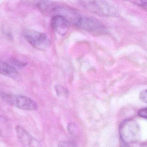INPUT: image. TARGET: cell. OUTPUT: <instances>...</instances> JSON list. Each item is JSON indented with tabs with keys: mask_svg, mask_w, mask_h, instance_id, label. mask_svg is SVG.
I'll return each mask as SVG.
<instances>
[{
	"mask_svg": "<svg viewBox=\"0 0 147 147\" xmlns=\"http://www.w3.org/2000/svg\"><path fill=\"white\" fill-rule=\"evenodd\" d=\"M83 8L94 14L104 17L116 16L118 14L116 7L108 1H79Z\"/></svg>",
	"mask_w": 147,
	"mask_h": 147,
	"instance_id": "cell-1",
	"label": "cell"
},
{
	"mask_svg": "<svg viewBox=\"0 0 147 147\" xmlns=\"http://www.w3.org/2000/svg\"><path fill=\"white\" fill-rule=\"evenodd\" d=\"M119 133L122 142L127 144L134 143L140 139V127L134 119H126L120 124Z\"/></svg>",
	"mask_w": 147,
	"mask_h": 147,
	"instance_id": "cell-2",
	"label": "cell"
},
{
	"mask_svg": "<svg viewBox=\"0 0 147 147\" xmlns=\"http://www.w3.org/2000/svg\"><path fill=\"white\" fill-rule=\"evenodd\" d=\"M0 97L5 102L19 109L26 111H35L37 104L30 98L24 95L2 93Z\"/></svg>",
	"mask_w": 147,
	"mask_h": 147,
	"instance_id": "cell-3",
	"label": "cell"
},
{
	"mask_svg": "<svg viewBox=\"0 0 147 147\" xmlns=\"http://www.w3.org/2000/svg\"><path fill=\"white\" fill-rule=\"evenodd\" d=\"M73 25L91 32L103 33L106 31L104 25L98 20L80 13L76 16Z\"/></svg>",
	"mask_w": 147,
	"mask_h": 147,
	"instance_id": "cell-4",
	"label": "cell"
},
{
	"mask_svg": "<svg viewBox=\"0 0 147 147\" xmlns=\"http://www.w3.org/2000/svg\"><path fill=\"white\" fill-rule=\"evenodd\" d=\"M23 36L26 41L34 48L44 50L51 45L49 38L45 33L31 30L23 31Z\"/></svg>",
	"mask_w": 147,
	"mask_h": 147,
	"instance_id": "cell-5",
	"label": "cell"
},
{
	"mask_svg": "<svg viewBox=\"0 0 147 147\" xmlns=\"http://www.w3.org/2000/svg\"><path fill=\"white\" fill-rule=\"evenodd\" d=\"M18 139L22 147H39L38 141L20 125L16 127Z\"/></svg>",
	"mask_w": 147,
	"mask_h": 147,
	"instance_id": "cell-6",
	"label": "cell"
},
{
	"mask_svg": "<svg viewBox=\"0 0 147 147\" xmlns=\"http://www.w3.org/2000/svg\"><path fill=\"white\" fill-rule=\"evenodd\" d=\"M52 29L56 33L64 36L67 33L70 24L64 17L61 15H55L51 21Z\"/></svg>",
	"mask_w": 147,
	"mask_h": 147,
	"instance_id": "cell-7",
	"label": "cell"
},
{
	"mask_svg": "<svg viewBox=\"0 0 147 147\" xmlns=\"http://www.w3.org/2000/svg\"><path fill=\"white\" fill-rule=\"evenodd\" d=\"M0 74L18 81L21 80V76L13 66L1 61H0Z\"/></svg>",
	"mask_w": 147,
	"mask_h": 147,
	"instance_id": "cell-8",
	"label": "cell"
},
{
	"mask_svg": "<svg viewBox=\"0 0 147 147\" xmlns=\"http://www.w3.org/2000/svg\"><path fill=\"white\" fill-rule=\"evenodd\" d=\"M55 90L58 97H64L67 95V91L62 86L59 85L55 86Z\"/></svg>",
	"mask_w": 147,
	"mask_h": 147,
	"instance_id": "cell-9",
	"label": "cell"
},
{
	"mask_svg": "<svg viewBox=\"0 0 147 147\" xmlns=\"http://www.w3.org/2000/svg\"><path fill=\"white\" fill-rule=\"evenodd\" d=\"M130 2L135 5H137L138 6L143 7L145 10H147V1H132Z\"/></svg>",
	"mask_w": 147,
	"mask_h": 147,
	"instance_id": "cell-10",
	"label": "cell"
},
{
	"mask_svg": "<svg viewBox=\"0 0 147 147\" xmlns=\"http://www.w3.org/2000/svg\"><path fill=\"white\" fill-rule=\"evenodd\" d=\"M139 99L143 102L147 103V90H143L140 92L139 95Z\"/></svg>",
	"mask_w": 147,
	"mask_h": 147,
	"instance_id": "cell-11",
	"label": "cell"
},
{
	"mask_svg": "<svg viewBox=\"0 0 147 147\" xmlns=\"http://www.w3.org/2000/svg\"><path fill=\"white\" fill-rule=\"evenodd\" d=\"M147 108H142L141 109L140 111H138V115L139 117L147 119Z\"/></svg>",
	"mask_w": 147,
	"mask_h": 147,
	"instance_id": "cell-12",
	"label": "cell"
},
{
	"mask_svg": "<svg viewBox=\"0 0 147 147\" xmlns=\"http://www.w3.org/2000/svg\"><path fill=\"white\" fill-rule=\"evenodd\" d=\"M13 63H14L15 65H16V66H19V67H24L25 66V63L22 62L20 61H18V60H13Z\"/></svg>",
	"mask_w": 147,
	"mask_h": 147,
	"instance_id": "cell-13",
	"label": "cell"
},
{
	"mask_svg": "<svg viewBox=\"0 0 147 147\" xmlns=\"http://www.w3.org/2000/svg\"><path fill=\"white\" fill-rule=\"evenodd\" d=\"M58 147H71L68 143L65 142H61L59 143Z\"/></svg>",
	"mask_w": 147,
	"mask_h": 147,
	"instance_id": "cell-14",
	"label": "cell"
},
{
	"mask_svg": "<svg viewBox=\"0 0 147 147\" xmlns=\"http://www.w3.org/2000/svg\"><path fill=\"white\" fill-rule=\"evenodd\" d=\"M121 147H129V146H128V144L121 141Z\"/></svg>",
	"mask_w": 147,
	"mask_h": 147,
	"instance_id": "cell-15",
	"label": "cell"
},
{
	"mask_svg": "<svg viewBox=\"0 0 147 147\" xmlns=\"http://www.w3.org/2000/svg\"><path fill=\"white\" fill-rule=\"evenodd\" d=\"M147 144H146V143L145 144H142V145H141V146H140V147H147Z\"/></svg>",
	"mask_w": 147,
	"mask_h": 147,
	"instance_id": "cell-16",
	"label": "cell"
},
{
	"mask_svg": "<svg viewBox=\"0 0 147 147\" xmlns=\"http://www.w3.org/2000/svg\"><path fill=\"white\" fill-rule=\"evenodd\" d=\"M0 121H1V119H0ZM1 130H0V134H1Z\"/></svg>",
	"mask_w": 147,
	"mask_h": 147,
	"instance_id": "cell-17",
	"label": "cell"
}]
</instances>
